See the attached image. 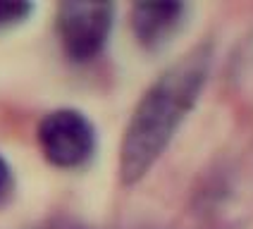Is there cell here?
Returning <instances> with one entry per match:
<instances>
[{
  "mask_svg": "<svg viewBox=\"0 0 253 229\" xmlns=\"http://www.w3.org/2000/svg\"><path fill=\"white\" fill-rule=\"evenodd\" d=\"M31 229H86V227L72 222V220H50L45 225H39V227H31Z\"/></svg>",
  "mask_w": 253,
  "mask_h": 229,
  "instance_id": "52a82bcc",
  "label": "cell"
},
{
  "mask_svg": "<svg viewBox=\"0 0 253 229\" xmlns=\"http://www.w3.org/2000/svg\"><path fill=\"white\" fill-rule=\"evenodd\" d=\"M34 10L36 5L27 0H0V31L24 24L27 19H31Z\"/></svg>",
  "mask_w": 253,
  "mask_h": 229,
  "instance_id": "5b68a950",
  "label": "cell"
},
{
  "mask_svg": "<svg viewBox=\"0 0 253 229\" xmlns=\"http://www.w3.org/2000/svg\"><path fill=\"white\" fill-rule=\"evenodd\" d=\"M115 22L113 2H60L55 29L67 60L93 62L105 50Z\"/></svg>",
  "mask_w": 253,
  "mask_h": 229,
  "instance_id": "3957f363",
  "label": "cell"
},
{
  "mask_svg": "<svg viewBox=\"0 0 253 229\" xmlns=\"http://www.w3.org/2000/svg\"><path fill=\"white\" fill-rule=\"evenodd\" d=\"M14 193V172L12 165L7 162V157L0 153V208L12 198Z\"/></svg>",
  "mask_w": 253,
  "mask_h": 229,
  "instance_id": "8992f818",
  "label": "cell"
},
{
  "mask_svg": "<svg viewBox=\"0 0 253 229\" xmlns=\"http://www.w3.org/2000/svg\"><path fill=\"white\" fill-rule=\"evenodd\" d=\"M36 136L45 160L60 170H79L88 165L98 146L93 122L77 108H55L45 113L36 127Z\"/></svg>",
  "mask_w": 253,
  "mask_h": 229,
  "instance_id": "7a4b0ae2",
  "label": "cell"
},
{
  "mask_svg": "<svg viewBox=\"0 0 253 229\" xmlns=\"http://www.w3.org/2000/svg\"><path fill=\"white\" fill-rule=\"evenodd\" d=\"M186 19L184 2H136L131 7L129 22L139 45L146 50H160L172 41Z\"/></svg>",
  "mask_w": 253,
  "mask_h": 229,
  "instance_id": "277c9868",
  "label": "cell"
},
{
  "mask_svg": "<svg viewBox=\"0 0 253 229\" xmlns=\"http://www.w3.org/2000/svg\"><path fill=\"white\" fill-rule=\"evenodd\" d=\"M212 67V45L198 43L174 60L136 103L120 146L122 184L141 182L168 151L177 129L194 110Z\"/></svg>",
  "mask_w": 253,
  "mask_h": 229,
  "instance_id": "6da1fadb",
  "label": "cell"
}]
</instances>
